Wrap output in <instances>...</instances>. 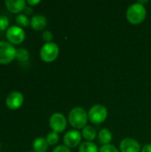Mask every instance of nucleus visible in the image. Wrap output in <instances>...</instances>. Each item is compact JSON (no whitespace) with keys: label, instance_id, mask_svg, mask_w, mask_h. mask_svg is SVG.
I'll use <instances>...</instances> for the list:
<instances>
[{"label":"nucleus","instance_id":"1","mask_svg":"<svg viewBox=\"0 0 151 152\" xmlns=\"http://www.w3.org/2000/svg\"><path fill=\"white\" fill-rule=\"evenodd\" d=\"M146 9L145 6L141 3H134L131 4L126 11L127 20L132 24H140L146 18Z\"/></svg>","mask_w":151,"mask_h":152},{"label":"nucleus","instance_id":"2","mask_svg":"<svg viewBox=\"0 0 151 152\" xmlns=\"http://www.w3.org/2000/svg\"><path fill=\"white\" fill-rule=\"evenodd\" d=\"M88 119V113L81 107H76L72 109L69 114V124L74 128H84Z\"/></svg>","mask_w":151,"mask_h":152},{"label":"nucleus","instance_id":"3","mask_svg":"<svg viewBox=\"0 0 151 152\" xmlns=\"http://www.w3.org/2000/svg\"><path fill=\"white\" fill-rule=\"evenodd\" d=\"M16 57V49L11 43L0 41V64H8Z\"/></svg>","mask_w":151,"mask_h":152},{"label":"nucleus","instance_id":"4","mask_svg":"<svg viewBox=\"0 0 151 152\" xmlns=\"http://www.w3.org/2000/svg\"><path fill=\"white\" fill-rule=\"evenodd\" d=\"M107 117L108 110L106 107L101 104L93 105L88 112V118L93 124H101L104 122Z\"/></svg>","mask_w":151,"mask_h":152},{"label":"nucleus","instance_id":"5","mask_svg":"<svg viewBox=\"0 0 151 152\" xmlns=\"http://www.w3.org/2000/svg\"><path fill=\"white\" fill-rule=\"evenodd\" d=\"M59 55V47L55 43H45L40 50V57L45 62L53 61Z\"/></svg>","mask_w":151,"mask_h":152},{"label":"nucleus","instance_id":"6","mask_svg":"<svg viewBox=\"0 0 151 152\" xmlns=\"http://www.w3.org/2000/svg\"><path fill=\"white\" fill-rule=\"evenodd\" d=\"M49 125L51 128L55 133H61L65 130L67 126V120L63 114L60 112L53 113L50 119H49Z\"/></svg>","mask_w":151,"mask_h":152},{"label":"nucleus","instance_id":"7","mask_svg":"<svg viewBox=\"0 0 151 152\" xmlns=\"http://www.w3.org/2000/svg\"><path fill=\"white\" fill-rule=\"evenodd\" d=\"M6 37L10 43L18 45L25 39V32L19 26H11L6 30Z\"/></svg>","mask_w":151,"mask_h":152},{"label":"nucleus","instance_id":"8","mask_svg":"<svg viewBox=\"0 0 151 152\" xmlns=\"http://www.w3.org/2000/svg\"><path fill=\"white\" fill-rule=\"evenodd\" d=\"M23 100H24V97L21 93L12 92L7 96L5 100V103H6V106L10 110H17L22 105Z\"/></svg>","mask_w":151,"mask_h":152},{"label":"nucleus","instance_id":"9","mask_svg":"<svg viewBox=\"0 0 151 152\" xmlns=\"http://www.w3.org/2000/svg\"><path fill=\"white\" fill-rule=\"evenodd\" d=\"M81 134L77 131V130H70L69 132L66 133V134L64 135L63 141L65 145L69 148H75L77 147L79 142H81Z\"/></svg>","mask_w":151,"mask_h":152},{"label":"nucleus","instance_id":"10","mask_svg":"<svg viewBox=\"0 0 151 152\" xmlns=\"http://www.w3.org/2000/svg\"><path fill=\"white\" fill-rule=\"evenodd\" d=\"M119 149L121 152H140L142 150L140 143L133 138H125L122 140Z\"/></svg>","mask_w":151,"mask_h":152},{"label":"nucleus","instance_id":"11","mask_svg":"<svg viewBox=\"0 0 151 152\" xmlns=\"http://www.w3.org/2000/svg\"><path fill=\"white\" fill-rule=\"evenodd\" d=\"M5 5L11 12L17 13L25 9L26 2L24 0H6Z\"/></svg>","mask_w":151,"mask_h":152},{"label":"nucleus","instance_id":"12","mask_svg":"<svg viewBox=\"0 0 151 152\" xmlns=\"http://www.w3.org/2000/svg\"><path fill=\"white\" fill-rule=\"evenodd\" d=\"M30 25L35 30H41L47 25V20L44 15L36 14L34 15L30 20Z\"/></svg>","mask_w":151,"mask_h":152},{"label":"nucleus","instance_id":"13","mask_svg":"<svg viewBox=\"0 0 151 152\" xmlns=\"http://www.w3.org/2000/svg\"><path fill=\"white\" fill-rule=\"evenodd\" d=\"M48 142L46 139L39 137L36 138L33 142V149L36 152H46L48 150Z\"/></svg>","mask_w":151,"mask_h":152},{"label":"nucleus","instance_id":"14","mask_svg":"<svg viewBox=\"0 0 151 152\" xmlns=\"http://www.w3.org/2000/svg\"><path fill=\"white\" fill-rule=\"evenodd\" d=\"M98 139H99V142L102 143L103 145H108L112 140V134L107 128L101 129L98 134Z\"/></svg>","mask_w":151,"mask_h":152},{"label":"nucleus","instance_id":"15","mask_svg":"<svg viewBox=\"0 0 151 152\" xmlns=\"http://www.w3.org/2000/svg\"><path fill=\"white\" fill-rule=\"evenodd\" d=\"M82 135H83V137H84L85 140L91 142V141H93V140L95 139L97 134H96V130H95L93 126H85L83 128Z\"/></svg>","mask_w":151,"mask_h":152},{"label":"nucleus","instance_id":"16","mask_svg":"<svg viewBox=\"0 0 151 152\" xmlns=\"http://www.w3.org/2000/svg\"><path fill=\"white\" fill-rule=\"evenodd\" d=\"M79 152H98V147L92 142H85L81 143Z\"/></svg>","mask_w":151,"mask_h":152},{"label":"nucleus","instance_id":"17","mask_svg":"<svg viewBox=\"0 0 151 152\" xmlns=\"http://www.w3.org/2000/svg\"><path fill=\"white\" fill-rule=\"evenodd\" d=\"M28 57H29V53H28V50H26L24 48H20V49L16 50V57L15 58L18 61L23 62V61H28Z\"/></svg>","mask_w":151,"mask_h":152},{"label":"nucleus","instance_id":"18","mask_svg":"<svg viewBox=\"0 0 151 152\" xmlns=\"http://www.w3.org/2000/svg\"><path fill=\"white\" fill-rule=\"evenodd\" d=\"M16 20V22L20 25V26H22V27H26L28 25L30 24V20H28V18L23 14V13H20V14H18L15 18Z\"/></svg>","mask_w":151,"mask_h":152},{"label":"nucleus","instance_id":"19","mask_svg":"<svg viewBox=\"0 0 151 152\" xmlns=\"http://www.w3.org/2000/svg\"><path fill=\"white\" fill-rule=\"evenodd\" d=\"M59 135H58V133H55V132H51L47 134V137H46V141L48 142L49 145H55L58 142H59Z\"/></svg>","mask_w":151,"mask_h":152},{"label":"nucleus","instance_id":"20","mask_svg":"<svg viewBox=\"0 0 151 152\" xmlns=\"http://www.w3.org/2000/svg\"><path fill=\"white\" fill-rule=\"evenodd\" d=\"M9 26V20L4 15H0V30H4Z\"/></svg>","mask_w":151,"mask_h":152},{"label":"nucleus","instance_id":"21","mask_svg":"<svg viewBox=\"0 0 151 152\" xmlns=\"http://www.w3.org/2000/svg\"><path fill=\"white\" fill-rule=\"evenodd\" d=\"M99 152H119V151L113 145L108 144V145H103Z\"/></svg>","mask_w":151,"mask_h":152},{"label":"nucleus","instance_id":"22","mask_svg":"<svg viewBox=\"0 0 151 152\" xmlns=\"http://www.w3.org/2000/svg\"><path fill=\"white\" fill-rule=\"evenodd\" d=\"M52 38H53V34H52V32H50L49 30L44 31V33H43V39H44L46 43L51 42Z\"/></svg>","mask_w":151,"mask_h":152},{"label":"nucleus","instance_id":"23","mask_svg":"<svg viewBox=\"0 0 151 152\" xmlns=\"http://www.w3.org/2000/svg\"><path fill=\"white\" fill-rule=\"evenodd\" d=\"M53 152H70V150L65 145H59L53 151Z\"/></svg>","mask_w":151,"mask_h":152},{"label":"nucleus","instance_id":"24","mask_svg":"<svg viewBox=\"0 0 151 152\" xmlns=\"http://www.w3.org/2000/svg\"><path fill=\"white\" fill-rule=\"evenodd\" d=\"M142 152H151V143L143 146V148L142 149Z\"/></svg>","mask_w":151,"mask_h":152},{"label":"nucleus","instance_id":"25","mask_svg":"<svg viewBox=\"0 0 151 152\" xmlns=\"http://www.w3.org/2000/svg\"><path fill=\"white\" fill-rule=\"evenodd\" d=\"M27 4H28L29 5H35V4H39L40 3V0H28L27 2H26Z\"/></svg>","mask_w":151,"mask_h":152}]
</instances>
